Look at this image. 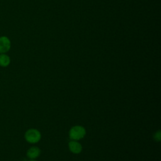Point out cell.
Wrapping results in <instances>:
<instances>
[{
  "label": "cell",
  "instance_id": "277c9868",
  "mask_svg": "<svg viewBox=\"0 0 161 161\" xmlns=\"http://www.w3.org/2000/svg\"><path fill=\"white\" fill-rule=\"evenodd\" d=\"M69 148L70 152L73 153L78 154L81 152L82 150V147L78 142L72 140L69 143Z\"/></svg>",
  "mask_w": 161,
  "mask_h": 161
},
{
  "label": "cell",
  "instance_id": "52a82bcc",
  "mask_svg": "<svg viewBox=\"0 0 161 161\" xmlns=\"http://www.w3.org/2000/svg\"><path fill=\"white\" fill-rule=\"evenodd\" d=\"M160 131L158 130V131L155 132L154 135H153V138L155 141L157 142H160L161 140V133H160Z\"/></svg>",
  "mask_w": 161,
  "mask_h": 161
},
{
  "label": "cell",
  "instance_id": "6da1fadb",
  "mask_svg": "<svg viewBox=\"0 0 161 161\" xmlns=\"http://www.w3.org/2000/svg\"><path fill=\"white\" fill-rule=\"evenodd\" d=\"M86 134L85 128L80 125H76L72 127L69 131V138L75 141L79 140L84 137Z\"/></svg>",
  "mask_w": 161,
  "mask_h": 161
},
{
  "label": "cell",
  "instance_id": "ba28073f",
  "mask_svg": "<svg viewBox=\"0 0 161 161\" xmlns=\"http://www.w3.org/2000/svg\"><path fill=\"white\" fill-rule=\"evenodd\" d=\"M30 161H36V160H35L33 159V160H30Z\"/></svg>",
  "mask_w": 161,
  "mask_h": 161
},
{
  "label": "cell",
  "instance_id": "3957f363",
  "mask_svg": "<svg viewBox=\"0 0 161 161\" xmlns=\"http://www.w3.org/2000/svg\"><path fill=\"white\" fill-rule=\"evenodd\" d=\"M11 48V42L6 36L0 37V53H4L9 50Z\"/></svg>",
  "mask_w": 161,
  "mask_h": 161
},
{
  "label": "cell",
  "instance_id": "8992f818",
  "mask_svg": "<svg viewBox=\"0 0 161 161\" xmlns=\"http://www.w3.org/2000/svg\"><path fill=\"white\" fill-rule=\"evenodd\" d=\"M10 63V58L9 56L2 53L0 55V65L2 67H6Z\"/></svg>",
  "mask_w": 161,
  "mask_h": 161
},
{
  "label": "cell",
  "instance_id": "5b68a950",
  "mask_svg": "<svg viewBox=\"0 0 161 161\" xmlns=\"http://www.w3.org/2000/svg\"><path fill=\"white\" fill-rule=\"evenodd\" d=\"M40 153H41V150L38 147H32L28 150L26 152V155L28 158L33 160L37 158L40 155Z\"/></svg>",
  "mask_w": 161,
  "mask_h": 161
},
{
  "label": "cell",
  "instance_id": "7a4b0ae2",
  "mask_svg": "<svg viewBox=\"0 0 161 161\" xmlns=\"http://www.w3.org/2000/svg\"><path fill=\"white\" fill-rule=\"evenodd\" d=\"M40 132L34 128H31L28 130L25 135V138L26 140L30 143H35L38 142L41 139Z\"/></svg>",
  "mask_w": 161,
  "mask_h": 161
}]
</instances>
